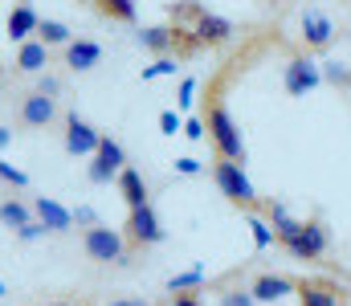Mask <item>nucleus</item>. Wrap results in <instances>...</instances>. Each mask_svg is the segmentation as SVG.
<instances>
[{
	"label": "nucleus",
	"instance_id": "1",
	"mask_svg": "<svg viewBox=\"0 0 351 306\" xmlns=\"http://www.w3.org/2000/svg\"><path fill=\"white\" fill-rule=\"evenodd\" d=\"M204 131H208V139H213V147H217L221 160L245 164V139H241V127H237V118L229 114V106L217 99V94H213V102L204 106Z\"/></svg>",
	"mask_w": 351,
	"mask_h": 306
},
{
	"label": "nucleus",
	"instance_id": "2",
	"mask_svg": "<svg viewBox=\"0 0 351 306\" xmlns=\"http://www.w3.org/2000/svg\"><path fill=\"white\" fill-rule=\"evenodd\" d=\"M213 184L221 188V196L229 204H237V208H258V188H254V180L245 176V164H233V160H221L217 155V164H213Z\"/></svg>",
	"mask_w": 351,
	"mask_h": 306
},
{
	"label": "nucleus",
	"instance_id": "3",
	"mask_svg": "<svg viewBox=\"0 0 351 306\" xmlns=\"http://www.w3.org/2000/svg\"><path fill=\"white\" fill-rule=\"evenodd\" d=\"M82 249H86L90 262L98 266H123L127 262V237L110 225H90L82 229Z\"/></svg>",
	"mask_w": 351,
	"mask_h": 306
},
{
	"label": "nucleus",
	"instance_id": "4",
	"mask_svg": "<svg viewBox=\"0 0 351 306\" xmlns=\"http://www.w3.org/2000/svg\"><path fill=\"white\" fill-rule=\"evenodd\" d=\"M294 262H319V257H327V249H331V229H327V220L323 216H311V220H302V229L282 245Z\"/></svg>",
	"mask_w": 351,
	"mask_h": 306
},
{
	"label": "nucleus",
	"instance_id": "5",
	"mask_svg": "<svg viewBox=\"0 0 351 306\" xmlns=\"http://www.w3.org/2000/svg\"><path fill=\"white\" fill-rule=\"evenodd\" d=\"M335 33H339V29H335V21H331V12H327V8L306 4V8L298 12V37H302V45H306V53L331 49Z\"/></svg>",
	"mask_w": 351,
	"mask_h": 306
},
{
	"label": "nucleus",
	"instance_id": "6",
	"mask_svg": "<svg viewBox=\"0 0 351 306\" xmlns=\"http://www.w3.org/2000/svg\"><path fill=\"white\" fill-rule=\"evenodd\" d=\"M319 82H323V70H319V62H315L311 53H294V58L282 66V86H286L290 99H306Z\"/></svg>",
	"mask_w": 351,
	"mask_h": 306
},
{
	"label": "nucleus",
	"instance_id": "7",
	"mask_svg": "<svg viewBox=\"0 0 351 306\" xmlns=\"http://www.w3.org/2000/svg\"><path fill=\"white\" fill-rule=\"evenodd\" d=\"M123 229H127V245H135V249H147V245H160L164 241V225H160V212L152 208V201L131 208Z\"/></svg>",
	"mask_w": 351,
	"mask_h": 306
},
{
	"label": "nucleus",
	"instance_id": "8",
	"mask_svg": "<svg viewBox=\"0 0 351 306\" xmlns=\"http://www.w3.org/2000/svg\"><path fill=\"white\" fill-rule=\"evenodd\" d=\"M62 123H66L62 143H66V151H70V155H94V151H98L102 131H98L94 123H86L78 110H66V114H62Z\"/></svg>",
	"mask_w": 351,
	"mask_h": 306
},
{
	"label": "nucleus",
	"instance_id": "9",
	"mask_svg": "<svg viewBox=\"0 0 351 306\" xmlns=\"http://www.w3.org/2000/svg\"><path fill=\"white\" fill-rule=\"evenodd\" d=\"M58 114H62L58 99H49V94H41V90L21 94V106H16L21 127H29V131H45V127H53V123H58Z\"/></svg>",
	"mask_w": 351,
	"mask_h": 306
},
{
	"label": "nucleus",
	"instance_id": "10",
	"mask_svg": "<svg viewBox=\"0 0 351 306\" xmlns=\"http://www.w3.org/2000/svg\"><path fill=\"white\" fill-rule=\"evenodd\" d=\"M90 160H94V164H90V184H110V176H119V172L127 168V151H123V143L110 139V135H102V143H98V151H94Z\"/></svg>",
	"mask_w": 351,
	"mask_h": 306
},
{
	"label": "nucleus",
	"instance_id": "11",
	"mask_svg": "<svg viewBox=\"0 0 351 306\" xmlns=\"http://www.w3.org/2000/svg\"><path fill=\"white\" fill-rule=\"evenodd\" d=\"M233 33H237L233 21H225V16H217V12H208V8L192 21V37L200 41V49H204V45H208V49H225V45L233 41Z\"/></svg>",
	"mask_w": 351,
	"mask_h": 306
},
{
	"label": "nucleus",
	"instance_id": "12",
	"mask_svg": "<svg viewBox=\"0 0 351 306\" xmlns=\"http://www.w3.org/2000/svg\"><path fill=\"white\" fill-rule=\"evenodd\" d=\"M294 294H298V306H343V290L327 278H302Z\"/></svg>",
	"mask_w": 351,
	"mask_h": 306
},
{
	"label": "nucleus",
	"instance_id": "13",
	"mask_svg": "<svg viewBox=\"0 0 351 306\" xmlns=\"http://www.w3.org/2000/svg\"><path fill=\"white\" fill-rule=\"evenodd\" d=\"M33 216L45 225V233H53V237H62V233H70L74 229V212L66 208V204H58L53 196H37L33 201Z\"/></svg>",
	"mask_w": 351,
	"mask_h": 306
},
{
	"label": "nucleus",
	"instance_id": "14",
	"mask_svg": "<svg viewBox=\"0 0 351 306\" xmlns=\"http://www.w3.org/2000/svg\"><path fill=\"white\" fill-rule=\"evenodd\" d=\"M102 62V45L98 41H90V37H74L66 49H62V66L66 70H74V74H86Z\"/></svg>",
	"mask_w": 351,
	"mask_h": 306
},
{
	"label": "nucleus",
	"instance_id": "15",
	"mask_svg": "<svg viewBox=\"0 0 351 306\" xmlns=\"http://www.w3.org/2000/svg\"><path fill=\"white\" fill-rule=\"evenodd\" d=\"M37 25H41V12L29 4V0H21V4H12L8 8V21H4V29H8V41H29V37H37Z\"/></svg>",
	"mask_w": 351,
	"mask_h": 306
},
{
	"label": "nucleus",
	"instance_id": "16",
	"mask_svg": "<svg viewBox=\"0 0 351 306\" xmlns=\"http://www.w3.org/2000/svg\"><path fill=\"white\" fill-rule=\"evenodd\" d=\"M21 74H45V66H49V45L41 41V37H29V41H21L16 45V62H12Z\"/></svg>",
	"mask_w": 351,
	"mask_h": 306
},
{
	"label": "nucleus",
	"instance_id": "17",
	"mask_svg": "<svg viewBox=\"0 0 351 306\" xmlns=\"http://www.w3.org/2000/svg\"><path fill=\"white\" fill-rule=\"evenodd\" d=\"M294 286H298V282H290L286 274H258L250 290H254L258 303H282L286 294H294Z\"/></svg>",
	"mask_w": 351,
	"mask_h": 306
},
{
	"label": "nucleus",
	"instance_id": "18",
	"mask_svg": "<svg viewBox=\"0 0 351 306\" xmlns=\"http://www.w3.org/2000/svg\"><path fill=\"white\" fill-rule=\"evenodd\" d=\"M176 37H180L176 25H152V29H139V45H143L147 53H156V58L176 53Z\"/></svg>",
	"mask_w": 351,
	"mask_h": 306
},
{
	"label": "nucleus",
	"instance_id": "19",
	"mask_svg": "<svg viewBox=\"0 0 351 306\" xmlns=\"http://www.w3.org/2000/svg\"><path fill=\"white\" fill-rule=\"evenodd\" d=\"M114 180H119V196L127 201V208H139V204L152 201V196H147V180H143V172H135V168H123Z\"/></svg>",
	"mask_w": 351,
	"mask_h": 306
},
{
	"label": "nucleus",
	"instance_id": "20",
	"mask_svg": "<svg viewBox=\"0 0 351 306\" xmlns=\"http://www.w3.org/2000/svg\"><path fill=\"white\" fill-rule=\"evenodd\" d=\"M90 4L106 21H119V25H135L139 21V4L135 0H90Z\"/></svg>",
	"mask_w": 351,
	"mask_h": 306
},
{
	"label": "nucleus",
	"instance_id": "21",
	"mask_svg": "<svg viewBox=\"0 0 351 306\" xmlns=\"http://www.w3.org/2000/svg\"><path fill=\"white\" fill-rule=\"evenodd\" d=\"M204 282H208L204 266H188L168 278V294H196V290H204Z\"/></svg>",
	"mask_w": 351,
	"mask_h": 306
},
{
	"label": "nucleus",
	"instance_id": "22",
	"mask_svg": "<svg viewBox=\"0 0 351 306\" xmlns=\"http://www.w3.org/2000/svg\"><path fill=\"white\" fill-rule=\"evenodd\" d=\"M37 37L49 45V49H66L70 41H74V29L66 25V21H53V16H41V25H37Z\"/></svg>",
	"mask_w": 351,
	"mask_h": 306
},
{
	"label": "nucleus",
	"instance_id": "23",
	"mask_svg": "<svg viewBox=\"0 0 351 306\" xmlns=\"http://www.w3.org/2000/svg\"><path fill=\"white\" fill-rule=\"evenodd\" d=\"M33 220V204H25V201H16V196H8V201H0V225L4 229H21V225H29Z\"/></svg>",
	"mask_w": 351,
	"mask_h": 306
},
{
	"label": "nucleus",
	"instance_id": "24",
	"mask_svg": "<svg viewBox=\"0 0 351 306\" xmlns=\"http://www.w3.org/2000/svg\"><path fill=\"white\" fill-rule=\"evenodd\" d=\"M245 225H250V237H254V249H258V253H262V249H269V245H278L274 225L265 220L258 208H250V212H245Z\"/></svg>",
	"mask_w": 351,
	"mask_h": 306
},
{
	"label": "nucleus",
	"instance_id": "25",
	"mask_svg": "<svg viewBox=\"0 0 351 306\" xmlns=\"http://www.w3.org/2000/svg\"><path fill=\"white\" fill-rule=\"evenodd\" d=\"M176 66H180V58H172V53H164V58H156L152 66H143V82H156V78H172Z\"/></svg>",
	"mask_w": 351,
	"mask_h": 306
},
{
	"label": "nucleus",
	"instance_id": "26",
	"mask_svg": "<svg viewBox=\"0 0 351 306\" xmlns=\"http://www.w3.org/2000/svg\"><path fill=\"white\" fill-rule=\"evenodd\" d=\"M221 306H258L250 286H225L221 290Z\"/></svg>",
	"mask_w": 351,
	"mask_h": 306
},
{
	"label": "nucleus",
	"instance_id": "27",
	"mask_svg": "<svg viewBox=\"0 0 351 306\" xmlns=\"http://www.w3.org/2000/svg\"><path fill=\"white\" fill-rule=\"evenodd\" d=\"M319 70H323V82H331V86H351V70L343 62H319Z\"/></svg>",
	"mask_w": 351,
	"mask_h": 306
},
{
	"label": "nucleus",
	"instance_id": "28",
	"mask_svg": "<svg viewBox=\"0 0 351 306\" xmlns=\"http://www.w3.org/2000/svg\"><path fill=\"white\" fill-rule=\"evenodd\" d=\"M0 184H8V188H29V176H25L21 168H12V164L0 160Z\"/></svg>",
	"mask_w": 351,
	"mask_h": 306
},
{
	"label": "nucleus",
	"instance_id": "29",
	"mask_svg": "<svg viewBox=\"0 0 351 306\" xmlns=\"http://www.w3.org/2000/svg\"><path fill=\"white\" fill-rule=\"evenodd\" d=\"M33 90H41V94H49V99H58V94H62V78H58V74H37Z\"/></svg>",
	"mask_w": 351,
	"mask_h": 306
},
{
	"label": "nucleus",
	"instance_id": "30",
	"mask_svg": "<svg viewBox=\"0 0 351 306\" xmlns=\"http://www.w3.org/2000/svg\"><path fill=\"white\" fill-rule=\"evenodd\" d=\"M37 237H45V225H41L37 216H33L29 225H21V229H16V241H21V245H33Z\"/></svg>",
	"mask_w": 351,
	"mask_h": 306
},
{
	"label": "nucleus",
	"instance_id": "31",
	"mask_svg": "<svg viewBox=\"0 0 351 306\" xmlns=\"http://www.w3.org/2000/svg\"><path fill=\"white\" fill-rule=\"evenodd\" d=\"M196 90H200V82H196V78H184V82H180V110H188V106H192V102H196Z\"/></svg>",
	"mask_w": 351,
	"mask_h": 306
},
{
	"label": "nucleus",
	"instance_id": "32",
	"mask_svg": "<svg viewBox=\"0 0 351 306\" xmlns=\"http://www.w3.org/2000/svg\"><path fill=\"white\" fill-rule=\"evenodd\" d=\"M160 131H164V135H180V131H184V118H180L176 110H160Z\"/></svg>",
	"mask_w": 351,
	"mask_h": 306
},
{
	"label": "nucleus",
	"instance_id": "33",
	"mask_svg": "<svg viewBox=\"0 0 351 306\" xmlns=\"http://www.w3.org/2000/svg\"><path fill=\"white\" fill-rule=\"evenodd\" d=\"M184 139H192V143H200L208 131H204V118H184V131H180Z\"/></svg>",
	"mask_w": 351,
	"mask_h": 306
},
{
	"label": "nucleus",
	"instance_id": "34",
	"mask_svg": "<svg viewBox=\"0 0 351 306\" xmlns=\"http://www.w3.org/2000/svg\"><path fill=\"white\" fill-rule=\"evenodd\" d=\"M176 172H180V176H200V172H204V164H200V160H192V155H184V160H176Z\"/></svg>",
	"mask_w": 351,
	"mask_h": 306
},
{
	"label": "nucleus",
	"instance_id": "35",
	"mask_svg": "<svg viewBox=\"0 0 351 306\" xmlns=\"http://www.w3.org/2000/svg\"><path fill=\"white\" fill-rule=\"evenodd\" d=\"M70 212H74V220H78V225H98V212H94V208H90V204H78V208H70Z\"/></svg>",
	"mask_w": 351,
	"mask_h": 306
},
{
	"label": "nucleus",
	"instance_id": "36",
	"mask_svg": "<svg viewBox=\"0 0 351 306\" xmlns=\"http://www.w3.org/2000/svg\"><path fill=\"white\" fill-rule=\"evenodd\" d=\"M172 306H204L200 294H172Z\"/></svg>",
	"mask_w": 351,
	"mask_h": 306
},
{
	"label": "nucleus",
	"instance_id": "37",
	"mask_svg": "<svg viewBox=\"0 0 351 306\" xmlns=\"http://www.w3.org/2000/svg\"><path fill=\"white\" fill-rule=\"evenodd\" d=\"M41 306H86L82 298H49V303H41Z\"/></svg>",
	"mask_w": 351,
	"mask_h": 306
},
{
	"label": "nucleus",
	"instance_id": "38",
	"mask_svg": "<svg viewBox=\"0 0 351 306\" xmlns=\"http://www.w3.org/2000/svg\"><path fill=\"white\" fill-rule=\"evenodd\" d=\"M8 143H12V131H4V127H0V151H4Z\"/></svg>",
	"mask_w": 351,
	"mask_h": 306
},
{
	"label": "nucleus",
	"instance_id": "39",
	"mask_svg": "<svg viewBox=\"0 0 351 306\" xmlns=\"http://www.w3.org/2000/svg\"><path fill=\"white\" fill-rule=\"evenodd\" d=\"M98 306H127V298H106V303H98Z\"/></svg>",
	"mask_w": 351,
	"mask_h": 306
},
{
	"label": "nucleus",
	"instance_id": "40",
	"mask_svg": "<svg viewBox=\"0 0 351 306\" xmlns=\"http://www.w3.org/2000/svg\"><path fill=\"white\" fill-rule=\"evenodd\" d=\"M127 306H156V303H147V298H127Z\"/></svg>",
	"mask_w": 351,
	"mask_h": 306
},
{
	"label": "nucleus",
	"instance_id": "41",
	"mask_svg": "<svg viewBox=\"0 0 351 306\" xmlns=\"http://www.w3.org/2000/svg\"><path fill=\"white\" fill-rule=\"evenodd\" d=\"M0 298H4V282H0Z\"/></svg>",
	"mask_w": 351,
	"mask_h": 306
},
{
	"label": "nucleus",
	"instance_id": "42",
	"mask_svg": "<svg viewBox=\"0 0 351 306\" xmlns=\"http://www.w3.org/2000/svg\"><path fill=\"white\" fill-rule=\"evenodd\" d=\"M86 4H90V0H86Z\"/></svg>",
	"mask_w": 351,
	"mask_h": 306
}]
</instances>
